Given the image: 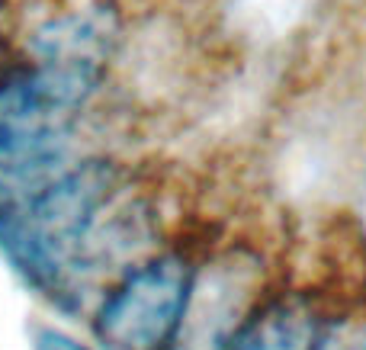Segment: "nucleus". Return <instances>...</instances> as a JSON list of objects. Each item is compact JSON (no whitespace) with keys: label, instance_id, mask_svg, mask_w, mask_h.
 I'll return each instance as SVG.
<instances>
[{"label":"nucleus","instance_id":"nucleus-4","mask_svg":"<svg viewBox=\"0 0 366 350\" xmlns=\"http://www.w3.org/2000/svg\"><path fill=\"white\" fill-rule=\"evenodd\" d=\"M119 42L116 13L103 4L74 6L45 19L29 39V58L36 68L77 94L84 103L100 90L109 58Z\"/></svg>","mask_w":366,"mask_h":350},{"label":"nucleus","instance_id":"nucleus-8","mask_svg":"<svg viewBox=\"0 0 366 350\" xmlns=\"http://www.w3.org/2000/svg\"><path fill=\"white\" fill-rule=\"evenodd\" d=\"M13 68H16V55H13V45H10V39H6V32L0 29V81H4Z\"/></svg>","mask_w":366,"mask_h":350},{"label":"nucleus","instance_id":"nucleus-6","mask_svg":"<svg viewBox=\"0 0 366 350\" xmlns=\"http://www.w3.org/2000/svg\"><path fill=\"white\" fill-rule=\"evenodd\" d=\"M312 350H366V306L328 315Z\"/></svg>","mask_w":366,"mask_h":350},{"label":"nucleus","instance_id":"nucleus-3","mask_svg":"<svg viewBox=\"0 0 366 350\" xmlns=\"http://www.w3.org/2000/svg\"><path fill=\"white\" fill-rule=\"evenodd\" d=\"M264 299V257L247 244L215 251L193 267L187 309L171 350H225Z\"/></svg>","mask_w":366,"mask_h":350},{"label":"nucleus","instance_id":"nucleus-7","mask_svg":"<svg viewBox=\"0 0 366 350\" xmlns=\"http://www.w3.org/2000/svg\"><path fill=\"white\" fill-rule=\"evenodd\" d=\"M29 347L32 350H94L84 341L71 338L68 331L61 328H51V325H32L29 328Z\"/></svg>","mask_w":366,"mask_h":350},{"label":"nucleus","instance_id":"nucleus-1","mask_svg":"<svg viewBox=\"0 0 366 350\" xmlns=\"http://www.w3.org/2000/svg\"><path fill=\"white\" fill-rule=\"evenodd\" d=\"M126 186L109 158L64 164L0 209V251L49 302L74 312L84 302V254L107 206Z\"/></svg>","mask_w":366,"mask_h":350},{"label":"nucleus","instance_id":"nucleus-5","mask_svg":"<svg viewBox=\"0 0 366 350\" xmlns=\"http://www.w3.org/2000/svg\"><path fill=\"white\" fill-rule=\"evenodd\" d=\"M325 319L312 293L267 296L225 350H312Z\"/></svg>","mask_w":366,"mask_h":350},{"label":"nucleus","instance_id":"nucleus-2","mask_svg":"<svg viewBox=\"0 0 366 350\" xmlns=\"http://www.w3.org/2000/svg\"><path fill=\"white\" fill-rule=\"evenodd\" d=\"M193 261L164 251L132 264L94 312V334L107 350H171L187 309Z\"/></svg>","mask_w":366,"mask_h":350}]
</instances>
